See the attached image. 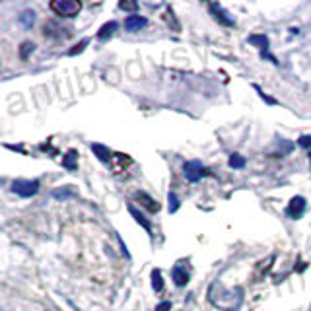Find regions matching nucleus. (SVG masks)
I'll use <instances>...</instances> for the list:
<instances>
[{"label":"nucleus","mask_w":311,"mask_h":311,"mask_svg":"<svg viewBox=\"0 0 311 311\" xmlns=\"http://www.w3.org/2000/svg\"><path fill=\"white\" fill-rule=\"evenodd\" d=\"M208 301L220 311H237L243 303V290L226 288L222 282H212L208 288Z\"/></svg>","instance_id":"1"},{"label":"nucleus","mask_w":311,"mask_h":311,"mask_svg":"<svg viewBox=\"0 0 311 311\" xmlns=\"http://www.w3.org/2000/svg\"><path fill=\"white\" fill-rule=\"evenodd\" d=\"M49 6L60 18H74L82 10V4L78 0H53Z\"/></svg>","instance_id":"2"},{"label":"nucleus","mask_w":311,"mask_h":311,"mask_svg":"<svg viewBox=\"0 0 311 311\" xmlns=\"http://www.w3.org/2000/svg\"><path fill=\"white\" fill-rule=\"evenodd\" d=\"M41 183L37 179H16L12 181V191L16 195H20V197H24V199H29V197H33V195H37V191H39Z\"/></svg>","instance_id":"3"},{"label":"nucleus","mask_w":311,"mask_h":311,"mask_svg":"<svg viewBox=\"0 0 311 311\" xmlns=\"http://www.w3.org/2000/svg\"><path fill=\"white\" fill-rule=\"evenodd\" d=\"M183 173H185V177H187V181H191V183H197V181H201L203 177L210 175V171H208V167H204L201 162H187L185 165H183Z\"/></svg>","instance_id":"4"},{"label":"nucleus","mask_w":311,"mask_h":311,"mask_svg":"<svg viewBox=\"0 0 311 311\" xmlns=\"http://www.w3.org/2000/svg\"><path fill=\"white\" fill-rule=\"evenodd\" d=\"M303 212H305V199H303V197H294V199L288 203L286 214L290 218H294V220H298V218L303 216Z\"/></svg>","instance_id":"5"},{"label":"nucleus","mask_w":311,"mask_h":311,"mask_svg":"<svg viewBox=\"0 0 311 311\" xmlns=\"http://www.w3.org/2000/svg\"><path fill=\"white\" fill-rule=\"evenodd\" d=\"M208 8H210V14L214 16V20H216V22H220L222 26H226V27H233V26H235V22H233V20L230 18V14L226 12V10H224L220 4L212 2Z\"/></svg>","instance_id":"6"},{"label":"nucleus","mask_w":311,"mask_h":311,"mask_svg":"<svg viewBox=\"0 0 311 311\" xmlns=\"http://www.w3.org/2000/svg\"><path fill=\"white\" fill-rule=\"evenodd\" d=\"M148 26V20L144 18V16H129L127 20H125V29L127 31H140V29H144V27Z\"/></svg>","instance_id":"7"},{"label":"nucleus","mask_w":311,"mask_h":311,"mask_svg":"<svg viewBox=\"0 0 311 311\" xmlns=\"http://www.w3.org/2000/svg\"><path fill=\"white\" fill-rule=\"evenodd\" d=\"M171 278H173V282H175V286H179V288H183V286L189 284V271L179 263V265H175L173 267V271H171Z\"/></svg>","instance_id":"8"},{"label":"nucleus","mask_w":311,"mask_h":311,"mask_svg":"<svg viewBox=\"0 0 311 311\" xmlns=\"http://www.w3.org/2000/svg\"><path fill=\"white\" fill-rule=\"evenodd\" d=\"M135 201H138V203L142 204L148 212H152V214H156L158 210H160V204L156 203L150 195H146V193H142V191H138V193H135Z\"/></svg>","instance_id":"9"},{"label":"nucleus","mask_w":311,"mask_h":311,"mask_svg":"<svg viewBox=\"0 0 311 311\" xmlns=\"http://www.w3.org/2000/svg\"><path fill=\"white\" fill-rule=\"evenodd\" d=\"M272 263H274V255H271V257H267L265 261H261V263H257V269H255V272H253V278H255V282H261L267 274H269V271L272 269Z\"/></svg>","instance_id":"10"},{"label":"nucleus","mask_w":311,"mask_h":311,"mask_svg":"<svg viewBox=\"0 0 311 311\" xmlns=\"http://www.w3.org/2000/svg\"><path fill=\"white\" fill-rule=\"evenodd\" d=\"M92 152H94L95 156H97V160L103 163H109L113 160V154H111V150L107 146H103V144H92Z\"/></svg>","instance_id":"11"},{"label":"nucleus","mask_w":311,"mask_h":311,"mask_svg":"<svg viewBox=\"0 0 311 311\" xmlns=\"http://www.w3.org/2000/svg\"><path fill=\"white\" fill-rule=\"evenodd\" d=\"M129 212H131V216L135 218L136 222H138V224H140V226H142V228H144V230H146L150 235H152V224H150L148 220L144 218V214H142V212H138V210H136L133 204H129Z\"/></svg>","instance_id":"12"},{"label":"nucleus","mask_w":311,"mask_h":311,"mask_svg":"<svg viewBox=\"0 0 311 311\" xmlns=\"http://www.w3.org/2000/svg\"><path fill=\"white\" fill-rule=\"evenodd\" d=\"M63 167H67L68 171H74L78 167V152L76 150H68L67 156L63 158Z\"/></svg>","instance_id":"13"},{"label":"nucleus","mask_w":311,"mask_h":311,"mask_svg":"<svg viewBox=\"0 0 311 311\" xmlns=\"http://www.w3.org/2000/svg\"><path fill=\"white\" fill-rule=\"evenodd\" d=\"M117 22H107L105 26H101V29L97 31V39L99 41H107L115 31H117Z\"/></svg>","instance_id":"14"},{"label":"nucleus","mask_w":311,"mask_h":311,"mask_svg":"<svg viewBox=\"0 0 311 311\" xmlns=\"http://www.w3.org/2000/svg\"><path fill=\"white\" fill-rule=\"evenodd\" d=\"M18 22L26 27V29H29V27L35 24V12L33 10H24V12L18 16Z\"/></svg>","instance_id":"15"},{"label":"nucleus","mask_w":311,"mask_h":311,"mask_svg":"<svg viewBox=\"0 0 311 311\" xmlns=\"http://www.w3.org/2000/svg\"><path fill=\"white\" fill-rule=\"evenodd\" d=\"M249 43L251 45H255V47H259V49H269V37L267 35H249Z\"/></svg>","instance_id":"16"},{"label":"nucleus","mask_w":311,"mask_h":311,"mask_svg":"<svg viewBox=\"0 0 311 311\" xmlns=\"http://www.w3.org/2000/svg\"><path fill=\"white\" fill-rule=\"evenodd\" d=\"M53 197L54 199H58V201H67V199H72V197H76V193L72 187H63V189H56L53 191Z\"/></svg>","instance_id":"17"},{"label":"nucleus","mask_w":311,"mask_h":311,"mask_svg":"<svg viewBox=\"0 0 311 311\" xmlns=\"http://www.w3.org/2000/svg\"><path fill=\"white\" fill-rule=\"evenodd\" d=\"M152 288H154V292H162L163 290L162 271H160V269H154V271H152Z\"/></svg>","instance_id":"18"},{"label":"nucleus","mask_w":311,"mask_h":311,"mask_svg":"<svg viewBox=\"0 0 311 311\" xmlns=\"http://www.w3.org/2000/svg\"><path fill=\"white\" fill-rule=\"evenodd\" d=\"M33 51H35V43L33 41H24L22 47H20V56L26 60L27 56H29V53H33Z\"/></svg>","instance_id":"19"},{"label":"nucleus","mask_w":311,"mask_h":311,"mask_svg":"<svg viewBox=\"0 0 311 311\" xmlns=\"http://www.w3.org/2000/svg\"><path fill=\"white\" fill-rule=\"evenodd\" d=\"M230 167H233V169H243L245 167V158L243 156H239V154H231L230 156Z\"/></svg>","instance_id":"20"},{"label":"nucleus","mask_w":311,"mask_h":311,"mask_svg":"<svg viewBox=\"0 0 311 311\" xmlns=\"http://www.w3.org/2000/svg\"><path fill=\"white\" fill-rule=\"evenodd\" d=\"M167 208H169V212L171 214H175L177 210H179V199H177V195L173 191H169V195H167Z\"/></svg>","instance_id":"21"},{"label":"nucleus","mask_w":311,"mask_h":311,"mask_svg":"<svg viewBox=\"0 0 311 311\" xmlns=\"http://www.w3.org/2000/svg\"><path fill=\"white\" fill-rule=\"evenodd\" d=\"M119 8H121V10H127V12H136V10H138V2L121 0V2H119Z\"/></svg>","instance_id":"22"},{"label":"nucleus","mask_w":311,"mask_h":311,"mask_svg":"<svg viewBox=\"0 0 311 311\" xmlns=\"http://www.w3.org/2000/svg\"><path fill=\"white\" fill-rule=\"evenodd\" d=\"M88 43H90V39H82L80 43L74 47V49H70V51H68V54H70V56H76V54H80L82 51L88 47Z\"/></svg>","instance_id":"23"},{"label":"nucleus","mask_w":311,"mask_h":311,"mask_svg":"<svg viewBox=\"0 0 311 311\" xmlns=\"http://www.w3.org/2000/svg\"><path fill=\"white\" fill-rule=\"evenodd\" d=\"M255 90H257V92H259V95H261V99H265V101H267L269 105H276V99H272V97H269V95L265 94V92H263V90H261L259 86H255Z\"/></svg>","instance_id":"24"},{"label":"nucleus","mask_w":311,"mask_h":311,"mask_svg":"<svg viewBox=\"0 0 311 311\" xmlns=\"http://www.w3.org/2000/svg\"><path fill=\"white\" fill-rule=\"evenodd\" d=\"M298 144L301 146V148H311V136H307V135L299 136Z\"/></svg>","instance_id":"25"},{"label":"nucleus","mask_w":311,"mask_h":311,"mask_svg":"<svg viewBox=\"0 0 311 311\" xmlns=\"http://www.w3.org/2000/svg\"><path fill=\"white\" fill-rule=\"evenodd\" d=\"M156 311H171V301H162V303L156 307Z\"/></svg>","instance_id":"26"},{"label":"nucleus","mask_w":311,"mask_h":311,"mask_svg":"<svg viewBox=\"0 0 311 311\" xmlns=\"http://www.w3.org/2000/svg\"><path fill=\"white\" fill-rule=\"evenodd\" d=\"M309 162H311V156H309Z\"/></svg>","instance_id":"27"}]
</instances>
